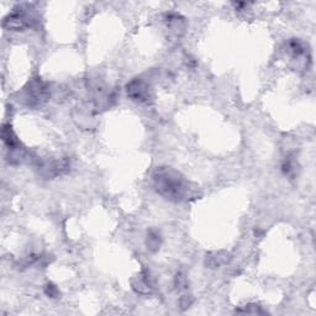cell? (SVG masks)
I'll use <instances>...</instances> for the list:
<instances>
[{
	"instance_id": "6da1fadb",
	"label": "cell",
	"mask_w": 316,
	"mask_h": 316,
	"mask_svg": "<svg viewBox=\"0 0 316 316\" xmlns=\"http://www.w3.org/2000/svg\"><path fill=\"white\" fill-rule=\"evenodd\" d=\"M153 183L159 195L172 201L188 200L192 195L189 183L180 173L172 168L161 167L153 174Z\"/></svg>"
},
{
	"instance_id": "7a4b0ae2",
	"label": "cell",
	"mask_w": 316,
	"mask_h": 316,
	"mask_svg": "<svg viewBox=\"0 0 316 316\" xmlns=\"http://www.w3.org/2000/svg\"><path fill=\"white\" fill-rule=\"evenodd\" d=\"M29 9H22V7H19L18 9H14V11L3 21L4 29L13 30V31H20V30L30 27L35 21V19L30 15L27 11Z\"/></svg>"
},
{
	"instance_id": "3957f363",
	"label": "cell",
	"mask_w": 316,
	"mask_h": 316,
	"mask_svg": "<svg viewBox=\"0 0 316 316\" xmlns=\"http://www.w3.org/2000/svg\"><path fill=\"white\" fill-rule=\"evenodd\" d=\"M49 97V89L40 79H33L25 88V99L29 106L41 105Z\"/></svg>"
},
{
	"instance_id": "277c9868",
	"label": "cell",
	"mask_w": 316,
	"mask_h": 316,
	"mask_svg": "<svg viewBox=\"0 0 316 316\" xmlns=\"http://www.w3.org/2000/svg\"><path fill=\"white\" fill-rule=\"evenodd\" d=\"M127 95L136 102H147L150 99V88L145 80L137 78L127 84Z\"/></svg>"
},
{
	"instance_id": "5b68a950",
	"label": "cell",
	"mask_w": 316,
	"mask_h": 316,
	"mask_svg": "<svg viewBox=\"0 0 316 316\" xmlns=\"http://www.w3.org/2000/svg\"><path fill=\"white\" fill-rule=\"evenodd\" d=\"M2 139H3V142L7 145L8 148H9V151H11V152L16 150H20V148H19V146H20L19 140L16 139L15 133H14L13 128H11L10 125H3Z\"/></svg>"
},
{
	"instance_id": "8992f818",
	"label": "cell",
	"mask_w": 316,
	"mask_h": 316,
	"mask_svg": "<svg viewBox=\"0 0 316 316\" xmlns=\"http://www.w3.org/2000/svg\"><path fill=\"white\" fill-rule=\"evenodd\" d=\"M132 288L135 289V292L140 293V294H150L152 292L153 287L148 273L145 272L136 281H132Z\"/></svg>"
},
{
	"instance_id": "52a82bcc",
	"label": "cell",
	"mask_w": 316,
	"mask_h": 316,
	"mask_svg": "<svg viewBox=\"0 0 316 316\" xmlns=\"http://www.w3.org/2000/svg\"><path fill=\"white\" fill-rule=\"evenodd\" d=\"M159 246H161V236H159V234L156 231H150V234L147 236L148 250L155 252V251L158 250Z\"/></svg>"
},
{
	"instance_id": "ba28073f",
	"label": "cell",
	"mask_w": 316,
	"mask_h": 316,
	"mask_svg": "<svg viewBox=\"0 0 316 316\" xmlns=\"http://www.w3.org/2000/svg\"><path fill=\"white\" fill-rule=\"evenodd\" d=\"M175 285H177L178 289H186L188 287V282H187L186 276H183L182 273H178L175 277Z\"/></svg>"
},
{
	"instance_id": "9c48e42d",
	"label": "cell",
	"mask_w": 316,
	"mask_h": 316,
	"mask_svg": "<svg viewBox=\"0 0 316 316\" xmlns=\"http://www.w3.org/2000/svg\"><path fill=\"white\" fill-rule=\"evenodd\" d=\"M44 293H46V295H49L50 298H57V296L60 295L57 287L53 284H47L46 287H44Z\"/></svg>"
},
{
	"instance_id": "30bf717a",
	"label": "cell",
	"mask_w": 316,
	"mask_h": 316,
	"mask_svg": "<svg viewBox=\"0 0 316 316\" xmlns=\"http://www.w3.org/2000/svg\"><path fill=\"white\" fill-rule=\"evenodd\" d=\"M192 303H193V298L190 295H184L183 298L180 299L182 309H187V307H189L190 305H192Z\"/></svg>"
}]
</instances>
